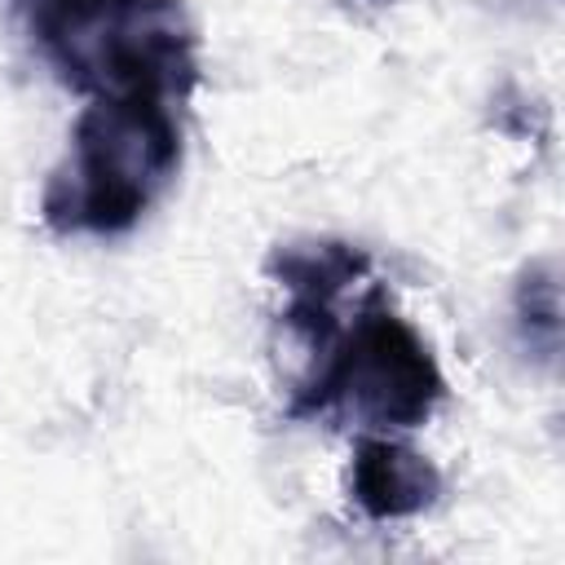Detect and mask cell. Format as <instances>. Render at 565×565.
<instances>
[{
  "label": "cell",
  "mask_w": 565,
  "mask_h": 565,
  "mask_svg": "<svg viewBox=\"0 0 565 565\" xmlns=\"http://www.w3.org/2000/svg\"><path fill=\"white\" fill-rule=\"evenodd\" d=\"M66 79L97 97H185L194 44L177 0H110L102 18L49 49Z\"/></svg>",
  "instance_id": "cell-2"
},
{
  "label": "cell",
  "mask_w": 565,
  "mask_h": 565,
  "mask_svg": "<svg viewBox=\"0 0 565 565\" xmlns=\"http://www.w3.org/2000/svg\"><path fill=\"white\" fill-rule=\"evenodd\" d=\"M31 31L40 35L44 49L71 40L75 31H84L93 18H102L110 9V0H22Z\"/></svg>",
  "instance_id": "cell-6"
},
{
  "label": "cell",
  "mask_w": 565,
  "mask_h": 565,
  "mask_svg": "<svg viewBox=\"0 0 565 565\" xmlns=\"http://www.w3.org/2000/svg\"><path fill=\"white\" fill-rule=\"evenodd\" d=\"M516 313H521V327L530 335L539 331L547 344L556 340V331H561V291H556V274L547 265L525 269L521 287H516Z\"/></svg>",
  "instance_id": "cell-7"
},
{
  "label": "cell",
  "mask_w": 565,
  "mask_h": 565,
  "mask_svg": "<svg viewBox=\"0 0 565 565\" xmlns=\"http://www.w3.org/2000/svg\"><path fill=\"white\" fill-rule=\"evenodd\" d=\"M349 486L353 503L371 521H402L433 508V499L441 494V472L411 446H397L388 437H362L353 446Z\"/></svg>",
  "instance_id": "cell-4"
},
{
  "label": "cell",
  "mask_w": 565,
  "mask_h": 565,
  "mask_svg": "<svg viewBox=\"0 0 565 565\" xmlns=\"http://www.w3.org/2000/svg\"><path fill=\"white\" fill-rule=\"evenodd\" d=\"M269 269L291 287V296L305 300H331L340 287H349L362 269L366 256L344 247V243H309V247H282L269 256Z\"/></svg>",
  "instance_id": "cell-5"
},
{
  "label": "cell",
  "mask_w": 565,
  "mask_h": 565,
  "mask_svg": "<svg viewBox=\"0 0 565 565\" xmlns=\"http://www.w3.org/2000/svg\"><path fill=\"white\" fill-rule=\"evenodd\" d=\"M181 159V132L159 97H97L75 124V154L49 181L44 216L57 230L124 234Z\"/></svg>",
  "instance_id": "cell-1"
},
{
  "label": "cell",
  "mask_w": 565,
  "mask_h": 565,
  "mask_svg": "<svg viewBox=\"0 0 565 565\" xmlns=\"http://www.w3.org/2000/svg\"><path fill=\"white\" fill-rule=\"evenodd\" d=\"M441 388L446 380L428 344L397 313L366 309L353 331L340 335L309 411L344 402L375 428H419L433 415Z\"/></svg>",
  "instance_id": "cell-3"
}]
</instances>
